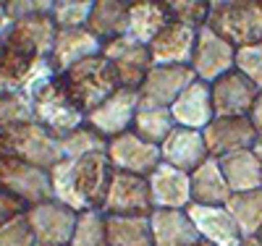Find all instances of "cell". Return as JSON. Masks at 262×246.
I'll list each match as a JSON object with an SVG mask.
<instances>
[{
    "label": "cell",
    "instance_id": "cell-27",
    "mask_svg": "<svg viewBox=\"0 0 262 246\" xmlns=\"http://www.w3.org/2000/svg\"><path fill=\"white\" fill-rule=\"evenodd\" d=\"M86 29L102 42L128 34V3H121V0H95Z\"/></svg>",
    "mask_w": 262,
    "mask_h": 246
},
{
    "label": "cell",
    "instance_id": "cell-35",
    "mask_svg": "<svg viewBox=\"0 0 262 246\" xmlns=\"http://www.w3.org/2000/svg\"><path fill=\"white\" fill-rule=\"evenodd\" d=\"M27 121H34L32 100L27 95H0V131Z\"/></svg>",
    "mask_w": 262,
    "mask_h": 246
},
{
    "label": "cell",
    "instance_id": "cell-20",
    "mask_svg": "<svg viewBox=\"0 0 262 246\" xmlns=\"http://www.w3.org/2000/svg\"><path fill=\"white\" fill-rule=\"evenodd\" d=\"M196 44V29H189L184 24H170L147 44L152 65H189L191 53Z\"/></svg>",
    "mask_w": 262,
    "mask_h": 246
},
{
    "label": "cell",
    "instance_id": "cell-16",
    "mask_svg": "<svg viewBox=\"0 0 262 246\" xmlns=\"http://www.w3.org/2000/svg\"><path fill=\"white\" fill-rule=\"evenodd\" d=\"M149 196L155 210H189L191 205V178L189 173L160 163L147 175Z\"/></svg>",
    "mask_w": 262,
    "mask_h": 246
},
{
    "label": "cell",
    "instance_id": "cell-37",
    "mask_svg": "<svg viewBox=\"0 0 262 246\" xmlns=\"http://www.w3.org/2000/svg\"><path fill=\"white\" fill-rule=\"evenodd\" d=\"M0 246H34V233L27 215H16L0 226Z\"/></svg>",
    "mask_w": 262,
    "mask_h": 246
},
{
    "label": "cell",
    "instance_id": "cell-44",
    "mask_svg": "<svg viewBox=\"0 0 262 246\" xmlns=\"http://www.w3.org/2000/svg\"><path fill=\"white\" fill-rule=\"evenodd\" d=\"M191 246H212V243H207V241H202V238H200V241H196V243H191Z\"/></svg>",
    "mask_w": 262,
    "mask_h": 246
},
{
    "label": "cell",
    "instance_id": "cell-41",
    "mask_svg": "<svg viewBox=\"0 0 262 246\" xmlns=\"http://www.w3.org/2000/svg\"><path fill=\"white\" fill-rule=\"evenodd\" d=\"M11 27H13V18L8 16V11H6V3H0V44L6 42V37H8Z\"/></svg>",
    "mask_w": 262,
    "mask_h": 246
},
{
    "label": "cell",
    "instance_id": "cell-40",
    "mask_svg": "<svg viewBox=\"0 0 262 246\" xmlns=\"http://www.w3.org/2000/svg\"><path fill=\"white\" fill-rule=\"evenodd\" d=\"M249 121H252V126L257 131V137H262V92L257 95V100H254V105L249 110Z\"/></svg>",
    "mask_w": 262,
    "mask_h": 246
},
{
    "label": "cell",
    "instance_id": "cell-10",
    "mask_svg": "<svg viewBox=\"0 0 262 246\" xmlns=\"http://www.w3.org/2000/svg\"><path fill=\"white\" fill-rule=\"evenodd\" d=\"M233 65H236V48L231 42H226L221 34H215L210 27H202L196 32V44L189 63L196 81L212 84L228 71H233Z\"/></svg>",
    "mask_w": 262,
    "mask_h": 246
},
{
    "label": "cell",
    "instance_id": "cell-28",
    "mask_svg": "<svg viewBox=\"0 0 262 246\" xmlns=\"http://www.w3.org/2000/svg\"><path fill=\"white\" fill-rule=\"evenodd\" d=\"M107 246H155L149 215H105Z\"/></svg>",
    "mask_w": 262,
    "mask_h": 246
},
{
    "label": "cell",
    "instance_id": "cell-7",
    "mask_svg": "<svg viewBox=\"0 0 262 246\" xmlns=\"http://www.w3.org/2000/svg\"><path fill=\"white\" fill-rule=\"evenodd\" d=\"M152 196L144 175L113 170L100 212L102 215H152Z\"/></svg>",
    "mask_w": 262,
    "mask_h": 246
},
{
    "label": "cell",
    "instance_id": "cell-22",
    "mask_svg": "<svg viewBox=\"0 0 262 246\" xmlns=\"http://www.w3.org/2000/svg\"><path fill=\"white\" fill-rule=\"evenodd\" d=\"M189 217L194 222L196 233L202 241L212 246H238L242 233H238L233 217L228 215L226 205L223 207H210V205H189Z\"/></svg>",
    "mask_w": 262,
    "mask_h": 246
},
{
    "label": "cell",
    "instance_id": "cell-45",
    "mask_svg": "<svg viewBox=\"0 0 262 246\" xmlns=\"http://www.w3.org/2000/svg\"><path fill=\"white\" fill-rule=\"evenodd\" d=\"M257 241H259V243H262V228H259V233H257Z\"/></svg>",
    "mask_w": 262,
    "mask_h": 246
},
{
    "label": "cell",
    "instance_id": "cell-38",
    "mask_svg": "<svg viewBox=\"0 0 262 246\" xmlns=\"http://www.w3.org/2000/svg\"><path fill=\"white\" fill-rule=\"evenodd\" d=\"M6 11L13 21H18V18H27V16H37V13H50L53 3L50 0H8Z\"/></svg>",
    "mask_w": 262,
    "mask_h": 246
},
{
    "label": "cell",
    "instance_id": "cell-25",
    "mask_svg": "<svg viewBox=\"0 0 262 246\" xmlns=\"http://www.w3.org/2000/svg\"><path fill=\"white\" fill-rule=\"evenodd\" d=\"M168 24V3H152V0L128 3V37L137 39L139 44H149Z\"/></svg>",
    "mask_w": 262,
    "mask_h": 246
},
{
    "label": "cell",
    "instance_id": "cell-43",
    "mask_svg": "<svg viewBox=\"0 0 262 246\" xmlns=\"http://www.w3.org/2000/svg\"><path fill=\"white\" fill-rule=\"evenodd\" d=\"M238 246H262L259 241H257V236H252V238H242V243Z\"/></svg>",
    "mask_w": 262,
    "mask_h": 246
},
{
    "label": "cell",
    "instance_id": "cell-12",
    "mask_svg": "<svg viewBox=\"0 0 262 246\" xmlns=\"http://www.w3.org/2000/svg\"><path fill=\"white\" fill-rule=\"evenodd\" d=\"M105 154H107V163H111L113 170L134 173V175H144V178L163 163L160 147L137 137L134 131H126L121 137L107 139Z\"/></svg>",
    "mask_w": 262,
    "mask_h": 246
},
{
    "label": "cell",
    "instance_id": "cell-6",
    "mask_svg": "<svg viewBox=\"0 0 262 246\" xmlns=\"http://www.w3.org/2000/svg\"><path fill=\"white\" fill-rule=\"evenodd\" d=\"M0 189H6L27 207L53 199L50 170L37 168L18 158H0Z\"/></svg>",
    "mask_w": 262,
    "mask_h": 246
},
{
    "label": "cell",
    "instance_id": "cell-24",
    "mask_svg": "<svg viewBox=\"0 0 262 246\" xmlns=\"http://www.w3.org/2000/svg\"><path fill=\"white\" fill-rule=\"evenodd\" d=\"M189 178H191V205L223 207L233 194L221 170V163L215 158H207L200 168L189 173Z\"/></svg>",
    "mask_w": 262,
    "mask_h": 246
},
{
    "label": "cell",
    "instance_id": "cell-31",
    "mask_svg": "<svg viewBox=\"0 0 262 246\" xmlns=\"http://www.w3.org/2000/svg\"><path fill=\"white\" fill-rule=\"evenodd\" d=\"M60 142V154L66 160H79V158H90V154H105L107 139H102L100 133L90 126H79L76 131L66 133L58 139Z\"/></svg>",
    "mask_w": 262,
    "mask_h": 246
},
{
    "label": "cell",
    "instance_id": "cell-3",
    "mask_svg": "<svg viewBox=\"0 0 262 246\" xmlns=\"http://www.w3.org/2000/svg\"><path fill=\"white\" fill-rule=\"evenodd\" d=\"M207 27L233 48L262 42V0H215Z\"/></svg>",
    "mask_w": 262,
    "mask_h": 246
},
{
    "label": "cell",
    "instance_id": "cell-32",
    "mask_svg": "<svg viewBox=\"0 0 262 246\" xmlns=\"http://www.w3.org/2000/svg\"><path fill=\"white\" fill-rule=\"evenodd\" d=\"M69 246H107V231H105V215L100 210L79 212L74 236Z\"/></svg>",
    "mask_w": 262,
    "mask_h": 246
},
{
    "label": "cell",
    "instance_id": "cell-33",
    "mask_svg": "<svg viewBox=\"0 0 262 246\" xmlns=\"http://www.w3.org/2000/svg\"><path fill=\"white\" fill-rule=\"evenodd\" d=\"M95 0H55L53 3V21L58 29H81L86 27Z\"/></svg>",
    "mask_w": 262,
    "mask_h": 246
},
{
    "label": "cell",
    "instance_id": "cell-17",
    "mask_svg": "<svg viewBox=\"0 0 262 246\" xmlns=\"http://www.w3.org/2000/svg\"><path fill=\"white\" fill-rule=\"evenodd\" d=\"M102 53V39H97L86 27L81 29H58L55 42H53V53L50 63L58 76L66 71H71L74 65H79L86 58H95Z\"/></svg>",
    "mask_w": 262,
    "mask_h": 246
},
{
    "label": "cell",
    "instance_id": "cell-8",
    "mask_svg": "<svg viewBox=\"0 0 262 246\" xmlns=\"http://www.w3.org/2000/svg\"><path fill=\"white\" fill-rule=\"evenodd\" d=\"M100 55L111 63V69L118 79V86H126V89H139L152 69V58H149L147 44H139L128 34L102 42Z\"/></svg>",
    "mask_w": 262,
    "mask_h": 246
},
{
    "label": "cell",
    "instance_id": "cell-26",
    "mask_svg": "<svg viewBox=\"0 0 262 246\" xmlns=\"http://www.w3.org/2000/svg\"><path fill=\"white\" fill-rule=\"evenodd\" d=\"M217 163H221V170H223V175H226V181H228L233 194L262 189V165H259L257 154L252 149L226 154V158H221Z\"/></svg>",
    "mask_w": 262,
    "mask_h": 246
},
{
    "label": "cell",
    "instance_id": "cell-5",
    "mask_svg": "<svg viewBox=\"0 0 262 246\" xmlns=\"http://www.w3.org/2000/svg\"><path fill=\"white\" fill-rule=\"evenodd\" d=\"M29 100H32L34 123H39L42 128H48L58 139L86 123V116L71 102V97L66 95L60 79L45 81L39 89H34Z\"/></svg>",
    "mask_w": 262,
    "mask_h": 246
},
{
    "label": "cell",
    "instance_id": "cell-34",
    "mask_svg": "<svg viewBox=\"0 0 262 246\" xmlns=\"http://www.w3.org/2000/svg\"><path fill=\"white\" fill-rule=\"evenodd\" d=\"M168 13H170V21H176V24H184L189 29L200 32L202 27H207L210 3H207V0H170V3H168Z\"/></svg>",
    "mask_w": 262,
    "mask_h": 246
},
{
    "label": "cell",
    "instance_id": "cell-23",
    "mask_svg": "<svg viewBox=\"0 0 262 246\" xmlns=\"http://www.w3.org/2000/svg\"><path fill=\"white\" fill-rule=\"evenodd\" d=\"M149 228L155 246H191L200 241L186 210H152Z\"/></svg>",
    "mask_w": 262,
    "mask_h": 246
},
{
    "label": "cell",
    "instance_id": "cell-19",
    "mask_svg": "<svg viewBox=\"0 0 262 246\" xmlns=\"http://www.w3.org/2000/svg\"><path fill=\"white\" fill-rule=\"evenodd\" d=\"M160 154H163V163L179 168L184 173L196 170L210 158L202 131L181 128V126H176V128L168 133V139L160 144Z\"/></svg>",
    "mask_w": 262,
    "mask_h": 246
},
{
    "label": "cell",
    "instance_id": "cell-21",
    "mask_svg": "<svg viewBox=\"0 0 262 246\" xmlns=\"http://www.w3.org/2000/svg\"><path fill=\"white\" fill-rule=\"evenodd\" d=\"M170 116L173 123L181 128H194V131H205L210 121L215 118V107H212V92L210 84L205 81H191L181 97L170 105Z\"/></svg>",
    "mask_w": 262,
    "mask_h": 246
},
{
    "label": "cell",
    "instance_id": "cell-9",
    "mask_svg": "<svg viewBox=\"0 0 262 246\" xmlns=\"http://www.w3.org/2000/svg\"><path fill=\"white\" fill-rule=\"evenodd\" d=\"M24 215L34 233V246H69L79 220L76 210L55 202V199L27 207Z\"/></svg>",
    "mask_w": 262,
    "mask_h": 246
},
{
    "label": "cell",
    "instance_id": "cell-11",
    "mask_svg": "<svg viewBox=\"0 0 262 246\" xmlns=\"http://www.w3.org/2000/svg\"><path fill=\"white\" fill-rule=\"evenodd\" d=\"M139 102H142L139 89L118 86L105 102H100L92 110V113H86V126L95 128L102 139L121 137V133L131 131V123H134Z\"/></svg>",
    "mask_w": 262,
    "mask_h": 246
},
{
    "label": "cell",
    "instance_id": "cell-39",
    "mask_svg": "<svg viewBox=\"0 0 262 246\" xmlns=\"http://www.w3.org/2000/svg\"><path fill=\"white\" fill-rule=\"evenodd\" d=\"M27 212V205L16 199L13 194H8L6 189H0V226L8 220H13L16 215H24Z\"/></svg>",
    "mask_w": 262,
    "mask_h": 246
},
{
    "label": "cell",
    "instance_id": "cell-14",
    "mask_svg": "<svg viewBox=\"0 0 262 246\" xmlns=\"http://www.w3.org/2000/svg\"><path fill=\"white\" fill-rule=\"evenodd\" d=\"M210 92H212L215 118H242V116H249V110L262 89H257L244 74H238L233 69L217 81H212Z\"/></svg>",
    "mask_w": 262,
    "mask_h": 246
},
{
    "label": "cell",
    "instance_id": "cell-15",
    "mask_svg": "<svg viewBox=\"0 0 262 246\" xmlns=\"http://www.w3.org/2000/svg\"><path fill=\"white\" fill-rule=\"evenodd\" d=\"M205 144L210 158L221 160L226 154L242 152V149H252L257 142V131L249 121V116L242 118H212L210 126L202 131Z\"/></svg>",
    "mask_w": 262,
    "mask_h": 246
},
{
    "label": "cell",
    "instance_id": "cell-2",
    "mask_svg": "<svg viewBox=\"0 0 262 246\" xmlns=\"http://www.w3.org/2000/svg\"><path fill=\"white\" fill-rule=\"evenodd\" d=\"M66 95L71 97V102L81 110V113H92V110L105 102L116 89H118V79L102 55L86 58L79 65H74L71 71H66L63 76H58Z\"/></svg>",
    "mask_w": 262,
    "mask_h": 246
},
{
    "label": "cell",
    "instance_id": "cell-36",
    "mask_svg": "<svg viewBox=\"0 0 262 246\" xmlns=\"http://www.w3.org/2000/svg\"><path fill=\"white\" fill-rule=\"evenodd\" d=\"M238 74H244L257 89H262V42L236 48V65Z\"/></svg>",
    "mask_w": 262,
    "mask_h": 246
},
{
    "label": "cell",
    "instance_id": "cell-13",
    "mask_svg": "<svg viewBox=\"0 0 262 246\" xmlns=\"http://www.w3.org/2000/svg\"><path fill=\"white\" fill-rule=\"evenodd\" d=\"M58 27L50 13H37L13 21V27L6 37V48L29 55V58H50L53 53V42H55Z\"/></svg>",
    "mask_w": 262,
    "mask_h": 246
},
{
    "label": "cell",
    "instance_id": "cell-30",
    "mask_svg": "<svg viewBox=\"0 0 262 246\" xmlns=\"http://www.w3.org/2000/svg\"><path fill=\"white\" fill-rule=\"evenodd\" d=\"M228 215L233 217L242 238H252L262 228V189L257 191H242V194H231L226 202Z\"/></svg>",
    "mask_w": 262,
    "mask_h": 246
},
{
    "label": "cell",
    "instance_id": "cell-42",
    "mask_svg": "<svg viewBox=\"0 0 262 246\" xmlns=\"http://www.w3.org/2000/svg\"><path fill=\"white\" fill-rule=\"evenodd\" d=\"M252 152L257 154V160H259V165H262V137H257V142H254V147H252Z\"/></svg>",
    "mask_w": 262,
    "mask_h": 246
},
{
    "label": "cell",
    "instance_id": "cell-29",
    "mask_svg": "<svg viewBox=\"0 0 262 246\" xmlns=\"http://www.w3.org/2000/svg\"><path fill=\"white\" fill-rule=\"evenodd\" d=\"M173 128H176V123H173L170 107L158 105V102H147V100L139 102L134 123H131V131H134L137 137H142V139H147V142L160 147L168 139V133Z\"/></svg>",
    "mask_w": 262,
    "mask_h": 246
},
{
    "label": "cell",
    "instance_id": "cell-4",
    "mask_svg": "<svg viewBox=\"0 0 262 246\" xmlns=\"http://www.w3.org/2000/svg\"><path fill=\"white\" fill-rule=\"evenodd\" d=\"M0 158H18L27 160L37 168L50 170L63 160L60 154V142L48 128H42L34 121L8 126L0 131Z\"/></svg>",
    "mask_w": 262,
    "mask_h": 246
},
{
    "label": "cell",
    "instance_id": "cell-1",
    "mask_svg": "<svg viewBox=\"0 0 262 246\" xmlns=\"http://www.w3.org/2000/svg\"><path fill=\"white\" fill-rule=\"evenodd\" d=\"M111 163L107 154H90L79 160H60L50 168V184H53V199L76 212L100 210L102 196L111 181Z\"/></svg>",
    "mask_w": 262,
    "mask_h": 246
},
{
    "label": "cell",
    "instance_id": "cell-18",
    "mask_svg": "<svg viewBox=\"0 0 262 246\" xmlns=\"http://www.w3.org/2000/svg\"><path fill=\"white\" fill-rule=\"evenodd\" d=\"M191 81H196V76L189 65H152L147 79L139 86V95L147 102L170 107Z\"/></svg>",
    "mask_w": 262,
    "mask_h": 246
}]
</instances>
